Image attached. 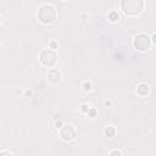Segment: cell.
<instances>
[{
    "label": "cell",
    "instance_id": "4",
    "mask_svg": "<svg viewBox=\"0 0 156 156\" xmlns=\"http://www.w3.org/2000/svg\"><path fill=\"white\" fill-rule=\"evenodd\" d=\"M60 137L63 139L65 142H72L75 140L77 137V130L72 125H65L60 128Z\"/></svg>",
    "mask_w": 156,
    "mask_h": 156
},
{
    "label": "cell",
    "instance_id": "18",
    "mask_svg": "<svg viewBox=\"0 0 156 156\" xmlns=\"http://www.w3.org/2000/svg\"><path fill=\"white\" fill-rule=\"evenodd\" d=\"M26 94H27V96H31V95H32V93H31V92H27Z\"/></svg>",
    "mask_w": 156,
    "mask_h": 156
},
{
    "label": "cell",
    "instance_id": "12",
    "mask_svg": "<svg viewBox=\"0 0 156 156\" xmlns=\"http://www.w3.org/2000/svg\"><path fill=\"white\" fill-rule=\"evenodd\" d=\"M95 113H96V111H95L94 109H89V111H88V115H89V116H92V117H93Z\"/></svg>",
    "mask_w": 156,
    "mask_h": 156
},
{
    "label": "cell",
    "instance_id": "2",
    "mask_svg": "<svg viewBox=\"0 0 156 156\" xmlns=\"http://www.w3.org/2000/svg\"><path fill=\"white\" fill-rule=\"evenodd\" d=\"M38 20L44 23V24H50L53 23L55 20H56V16H57V12H56V9L51 5H44L39 9L38 14Z\"/></svg>",
    "mask_w": 156,
    "mask_h": 156
},
{
    "label": "cell",
    "instance_id": "3",
    "mask_svg": "<svg viewBox=\"0 0 156 156\" xmlns=\"http://www.w3.org/2000/svg\"><path fill=\"white\" fill-rule=\"evenodd\" d=\"M39 60L44 66L53 67L57 61V54L55 53V50H53V49H46V50H43L40 53Z\"/></svg>",
    "mask_w": 156,
    "mask_h": 156
},
{
    "label": "cell",
    "instance_id": "13",
    "mask_svg": "<svg viewBox=\"0 0 156 156\" xmlns=\"http://www.w3.org/2000/svg\"><path fill=\"white\" fill-rule=\"evenodd\" d=\"M56 48H57V44L55 42H51L50 43V49H53V50H54V49H56Z\"/></svg>",
    "mask_w": 156,
    "mask_h": 156
},
{
    "label": "cell",
    "instance_id": "16",
    "mask_svg": "<svg viewBox=\"0 0 156 156\" xmlns=\"http://www.w3.org/2000/svg\"><path fill=\"white\" fill-rule=\"evenodd\" d=\"M0 155H11V152L10 151H1V152H0Z\"/></svg>",
    "mask_w": 156,
    "mask_h": 156
},
{
    "label": "cell",
    "instance_id": "1",
    "mask_svg": "<svg viewBox=\"0 0 156 156\" xmlns=\"http://www.w3.org/2000/svg\"><path fill=\"white\" fill-rule=\"evenodd\" d=\"M121 9L126 16H137L144 9V0H122Z\"/></svg>",
    "mask_w": 156,
    "mask_h": 156
},
{
    "label": "cell",
    "instance_id": "5",
    "mask_svg": "<svg viewBox=\"0 0 156 156\" xmlns=\"http://www.w3.org/2000/svg\"><path fill=\"white\" fill-rule=\"evenodd\" d=\"M150 45H151V42L146 34H139L134 39V46L139 51H146L150 48Z\"/></svg>",
    "mask_w": 156,
    "mask_h": 156
},
{
    "label": "cell",
    "instance_id": "15",
    "mask_svg": "<svg viewBox=\"0 0 156 156\" xmlns=\"http://www.w3.org/2000/svg\"><path fill=\"white\" fill-rule=\"evenodd\" d=\"M110 155H121V151H111Z\"/></svg>",
    "mask_w": 156,
    "mask_h": 156
},
{
    "label": "cell",
    "instance_id": "7",
    "mask_svg": "<svg viewBox=\"0 0 156 156\" xmlns=\"http://www.w3.org/2000/svg\"><path fill=\"white\" fill-rule=\"evenodd\" d=\"M137 93L140 95V96H145L149 94V87H147V84L145 83H142V84H139L137 87Z\"/></svg>",
    "mask_w": 156,
    "mask_h": 156
},
{
    "label": "cell",
    "instance_id": "14",
    "mask_svg": "<svg viewBox=\"0 0 156 156\" xmlns=\"http://www.w3.org/2000/svg\"><path fill=\"white\" fill-rule=\"evenodd\" d=\"M55 126H56V128H57V129H59V128H61V127H62V122H61V121L56 122V125H55Z\"/></svg>",
    "mask_w": 156,
    "mask_h": 156
},
{
    "label": "cell",
    "instance_id": "9",
    "mask_svg": "<svg viewBox=\"0 0 156 156\" xmlns=\"http://www.w3.org/2000/svg\"><path fill=\"white\" fill-rule=\"evenodd\" d=\"M109 20H110L111 22H116V21L118 20V14H117L116 11L110 12V14H109Z\"/></svg>",
    "mask_w": 156,
    "mask_h": 156
},
{
    "label": "cell",
    "instance_id": "19",
    "mask_svg": "<svg viewBox=\"0 0 156 156\" xmlns=\"http://www.w3.org/2000/svg\"><path fill=\"white\" fill-rule=\"evenodd\" d=\"M0 23H1V19H0Z\"/></svg>",
    "mask_w": 156,
    "mask_h": 156
},
{
    "label": "cell",
    "instance_id": "8",
    "mask_svg": "<svg viewBox=\"0 0 156 156\" xmlns=\"http://www.w3.org/2000/svg\"><path fill=\"white\" fill-rule=\"evenodd\" d=\"M115 134H116V129H115L112 126H109L105 128V135L108 138H113Z\"/></svg>",
    "mask_w": 156,
    "mask_h": 156
},
{
    "label": "cell",
    "instance_id": "10",
    "mask_svg": "<svg viewBox=\"0 0 156 156\" xmlns=\"http://www.w3.org/2000/svg\"><path fill=\"white\" fill-rule=\"evenodd\" d=\"M89 106L88 105H85V104H83V105H82V108H80V111L82 112H83V113H88V111H89Z\"/></svg>",
    "mask_w": 156,
    "mask_h": 156
},
{
    "label": "cell",
    "instance_id": "17",
    "mask_svg": "<svg viewBox=\"0 0 156 156\" xmlns=\"http://www.w3.org/2000/svg\"><path fill=\"white\" fill-rule=\"evenodd\" d=\"M104 104H105V106H110V105H111V101H108V100H106Z\"/></svg>",
    "mask_w": 156,
    "mask_h": 156
},
{
    "label": "cell",
    "instance_id": "11",
    "mask_svg": "<svg viewBox=\"0 0 156 156\" xmlns=\"http://www.w3.org/2000/svg\"><path fill=\"white\" fill-rule=\"evenodd\" d=\"M83 89L85 90V92H89V90L92 89V84H90L89 82H85V83L83 84Z\"/></svg>",
    "mask_w": 156,
    "mask_h": 156
},
{
    "label": "cell",
    "instance_id": "6",
    "mask_svg": "<svg viewBox=\"0 0 156 156\" xmlns=\"http://www.w3.org/2000/svg\"><path fill=\"white\" fill-rule=\"evenodd\" d=\"M48 79L51 82V83H57L61 79V73L59 70H50L48 72Z\"/></svg>",
    "mask_w": 156,
    "mask_h": 156
}]
</instances>
